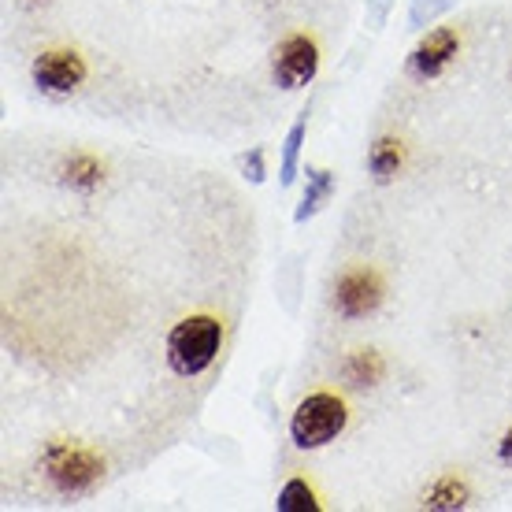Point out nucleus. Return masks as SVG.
<instances>
[{
    "mask_svg": "<svg viewBox=\"0 0 512 512\" xmlns=\"http://www.w3.org/2000/svg\"><path fill=\"white\" fill-rule=\"evenodd\" d=\"M223 346V327L212 316H190L182 320L175 331L167 334V364L175 375H201L212 368V360L219 357Z\"/></svg>",
    "mask_w": 512,
    "mask_h": 512,
    "instance_id": "1",
    "label": "nucleus"
},
{
    "mask_svg": "<svg viewBox=\"0 0 512 512\" xmlns=\"http://www.w3.org/2000/svg\"><path fill=\"white\" fill-rule=\"evenodd\" d=\"M349 412L334 394H312L297 405L294 420H290V438L297 449H320L342 435Z\"/></svg>",
    "mask_w": 512,
    "mask_h": 512,
    "instance_id": "2",
    "label": "nucleus"
},
{
    "mask_svg": "<svg viewBox=\"0 0 512 512\" xmlns=\"http://www.w3.org/2000/svg\"><path fill=\"white\" fill-rule=\"evenodd\" d=\"M41 464H45L49 483L60 490V494H86V490H93V483H97L104 472L101 457L90 453V449L75 446V442H52V446L45 449Z\"/></svg>",
    "mask_w": 512,
    "mask_h": 512,
    "instance_id": "3",
    "label": "nucleus"
},
{
    "mask_svg": "<svg viewBox=\"0 0 512 512\" xmlns=\"http://www.w3.org/2000/svg\"><path fill=\"white\" fill-rule=\"evenodd\" d=\"M316 71H320V49L305 34H294L275 49V82L282 90H301L316 78Z\"/></svg>",
    "mask_w": 512,
    "mask_h": 512,
    "instance_id": "4",
    "label": "nucleus"
},
{
    "mask_svg": "<svg viewBox=\"0 0 512 512\" xmlns=\"http://www.w3.org/2000/svg\"><path fill=\"white\" fill-rule=\"evenodd\" d=\"M379 305H383V286H379L372 271H349L334 286V308L346 320H364Z\"/></svg>",
    "mask_w": 512,
    "mask_h": 512,
    "instance_id": "5",
    "label": "nucleus"
},
{
    "mask_svg": "<svg viewBox=\"0 0 512 512\" xmlns=\"http://www.w3.org/2000/svg\"><path fill=\"white\" fill-rule=\"evenodd\" d=\"M30 75H34V82H38L41 90L71 93V90L82 86V78H86V64H82V56H75V52L52 49V52H41L38 60H34Z\"/></svg>",
    "mask_w": 512,
    "mask_h": 512,
    "instance_id": "6",
    "label": "nucleus"
},
{
    "mask_svg": "<svg viewBox=\"0 0 512 512\" xmlns=\"http://www.w3.org/2000/svg\"><path fill=\"white\" fill-rule=\"evenodd\" d=\"M457 49H461V38H457V30H449V26H438V30H431V34H427V38H423L420 45L412 49L409 71H412V75H420V78H438L449 64H453Z\"/></svg>",
    "mask_w": 512,
    "mask_h": 512,
    "instance_id": "7",
    "label": "nucleus"
},
{
    "mask_svg": "<svg viewBox=\"0 0 512 512\" xmlns=\"http://www.w3.org/2000/svg\"><path fill=\"white\" fill-rule=\"evenodd\" d=\"M401 167V145L394 138H379L368 153V171L375 175V182H390Z\"/></svg>",
    "mask_w": 512,
    "mask_h": 512,
    "instance_id": "8",
    "label": "nucleus"
},
{
    "mask_svg": "<svg viewBox=\"0 0 512 512\" xmlns=\"http://www.w3.org/2000/svg\"><path fill=\"white\" fill-rule=\"evenodd\" d=\"M331 190H334V175L331 171H312L308 175V190H305V201H301V208H297V223H305L308 216H316L323 208V201L331 197Z\"/></svg>",
    "mask_w": 512,
    "mask_h": 512,
    "instance_id": "9",
    "label": "nucleus"
},
{
    "mask_svg": "<svg viewBox=\"0 0 512 512\" xmlns=\"http://www.w3.org/2000/svg\"><path fill=\"white\" fill-rule=\"evenodd\" d=\"M423 505H427V509H464V505H468V490H464V483H457V479H438L435 487L427 490Z\"/></svg>",
    "mask_w": 512,
    "mask_h": 512,
    "instance_id": "10",
    "label": "nucleus"
},
{
    "mask_svg": "<svg viewBox=\"0 0 512 512\" xmlns=\"http://www.w3.org/2000/svg\"><path fill=\"white\" fill-rule=\"evenodd\" d=\"M275 509H279V512H316V509H320V501H316V494L308 490L305 479H290V483L282 487L279 501H275Z\"/></svg>",
    "mask_w": 512,
    "mask_h": 512,
    "instance_id": "11",
    "label": "nucleus"
},
{
    "mask_svg": "<svg viewBox=\"0 0 512 512\" xmlns=\"http://www.w3.org/2000/svg\"><path fill=\"white\" fill-rule=\"evenodd\" d=\"M301 141H305V119H297L286 141H282V186L297 179V156H301Z\"/></svg>",
    "mask_w": 512,
    "mask_h": 512,
    "instance_id": "12",
    "label": "nucleus"
},
{
    "mask_svg": "<svg viewBox=\"0 0 512 512\" xmlns=\"http://www.w3.org/2000/svg\"><path fill=\"white\" fill-rule=\"evenodd\" d=\"M346 375L357 386H372L375 379L383 375V360L375 357V353H368V349H364V353H353L346 364Z\"/></svg>",
    "mask_w": 512,
    "mask_h": 512,
    "instance_id": "13",
    "label": "nucleus"
},
{
    "mask_svg": "<svg viewBox=\"0 0 512 512\" xmlns=\"http://www.w3.org/2000/svg\"><path fill=\"white\" fill-rule=\"evenodd\" d=\"M64 171H67V182H71V186H78V190H93V186L101 182V164H97V160H90V156H75Z\"/></svg>",
    "mask_w": 512,
    "mask_h": 512,
    "instance_id": "14",
    "label": "nucleus"
},
{
    "mask_svg": "<svg viewBox=\"0 0 512 512\" xmlns=\"http://www.w3.org/2000/svg\"><path fill=\"white\" fill-rule=\"evenodd\" d=\"M498 457H501V464H509V468H512V427L505 431V438H501Z\"/></svg>",
    "mask_w": 512,
    "mask_h": 512,
    "instance_id": "15",
    "label": "nucleus"
}]
</instances>
